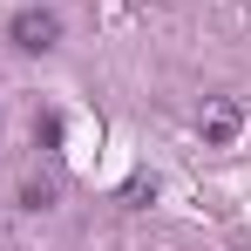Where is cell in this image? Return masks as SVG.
<instances>
[{"label":"cell","mask_w":251,"mask_h":251,"mask_svg":"<svg viewBox=\"0 0 251 251\" xmlns=\"http://www.w3.org/2000/svg\"><path fill=\"white\" fill-rule=\"evenodd\" d=\"M197 129H204V143H210V150L238 143V129H245V102H238V95H204V109H197Z\"/></svg>","instance_id":"6da1fadb"},{"label":"cell","mask_w":251,"mask_h":251,"mask_svg":"<svg viewBox=\"0 0 251 251\" xmlns=\"http://www.w3.org/2000/svg\"><path fill=\"white\" fill-rule=\"evenodd\" d=\"M14 41L34 48V54H48V48L61 41V21H54L48 7H21V14H14Z\"/></svg>","instance_id":"7a4b0ae2"},{"label":"cell","mask_w":251,"mask_h":251,"mask_svg":"<svg viewBox=\"0 0 251 251\" xmlns=\"http://www.w3.org/2000/svg\"><path fill=\"white\" fill-rule=\"evenodd\" d=\"M150 197H156V176H150V170H136V176L123 183V204H129V210H143Z\"/></svg>","instance_id":"3957f363"},{"label":"cell","mask_w":251,"mask_h":251,"mask_svg":"<svg viewBox=\"0 0 251 251\" xmlns=\"http://www.w3.org/2000/svg\"><path fill=\"white\" fill-rule=\"evenodd\" d=\"M21 204H27V210H48V204H54V176H27V183H21Z\"/></svg>","instance_id":"277c9868"}]
</instances>
